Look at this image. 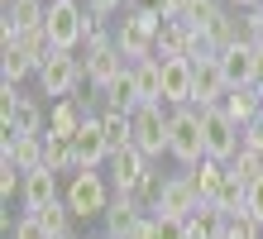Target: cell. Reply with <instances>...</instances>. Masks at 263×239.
I'll return each instance as SVG.
<instances>
[{"label": "cell", "instance_id": "1", "mask_svg": "<svg viewBox=\"0 0 263 239\" xmlns=\"http://www.w3.org/2000/svg\"><path fill=\"white\" fill-rule=\"evenodd\" d=\"M167 153L187 172L206 163V134H201V110L196 105H182V110L167 115Z\"/></svg>", "mask_w": 263, "mask_h": 239}, {"label": "cell", "instance_id": "2", "mask_svg": "<svg viewBox=\"0 0 263 239\" xmlns=\"http://www.w3.org/2000/svg\"><path fill=\"white\" fill-rule=\"evenodd\" d=\"M43 34H48L53 53H72L77 43H86L91 20H86V10L77 5V0H48V24H43Z\"/></svg>", "mask_w": 263, "mask_h": 239}, {"label": "cell", "instance_id": "3", "mask_svg": "<svg viewBox=\"0 0 263 239\" xmlns=\"http://www.w3.org/2000/svg\"><path fill=\"white\" fill-rule=\"evenodd\" d=\"M201 134H206V158L211 163H235V153L244 149V130L225 115L220 105L201 110Z\"/></svg>", "mask_w": 263, "mask_h": 239}, {"label": "cell", "instance_id": "4", "mask_svg": "<svg viewBox=\"0 0 263 239\" xmlns=\"http://www.w3.org/2000/svg\"><path fill=\"white\" fill-rule=\"evenodd\" d=\"M63 201H67V211L77 220H96V215L110 211L115 196H110V187H105L101 172H77V177L67 182V191H63Z\"/></svg>", "mask_w": 263, "mask_h": 239}, {"label": "cell", "instance_id": "5", "mask_svg": "<svg viewBox=\"0 0 263 239\" xmlns=\"http://www.w3.org/2000/svg\"><path fill=\"white\" fill-rule=\"evenodd\" d=\"M167 115H173V110H163V105H139L129 115V143L144 158H163L167 153Z\"/></svg>", "mask_w": 263, "mask_h": 239}, {"label": "cell", "instance_id": "6", "mask_svg": "<svg viewBox=\"0 0 263 239\" xmlns=\"http://www.w3.org/2000/svg\"><path fill=\"white\" fill-rule=\"evenodd\" d=\"M34 77H39V91H43V96H58V101H67V96L86 82V67H82V58H72V53H53Z\"/></svg>", "mask_w": 263, "mask_h": 239}, {"label": "cell", "instance_id": "7", "mask_svg": "<svg viewBox=\"0 0 263 239\" xmlns=\"http://www.w3.org/2000/svg\"><path fill=\"white\" fill-rule=\"evenodd\" d=\"M220 72H225V86L235 91V86H258V48L244 39V43H230L220 48Z\"/></svg>", "mask_w": 263, "mask_h": 239}, {"label": "cell", "instance_id": "8", "mask_svg": "<svg viewBox=\"0 0 263 239\" xmlns=\"http://www.w3.org/2000/svg\"><path fill=\"white\" fill-rule=\"evenodd\" d=\"M105 168H110V182H115V191H120V196H134V191L153 177L148 158L139 153L134 143H129V149H120V153H110V163H105Z\"/></svg>", "mask_w": 263, "mask_h": 239}, {"label": "cell", "instance_id": "9", "mask_svg": "<svg viewBox=\"0 0 263 239\" xmlns=\"http://www.w3.org/2000/svg\"><path fill=\"white\" fill-rule=\"evenodd\" d=\"M43 24H48V5L43 0H14L5 10V20H0V34H5V43H14L24 34H43Z\"/></svg>", "mask_w": 263, "mask_h": 239}, {"label": "cell", "instance_id": "10", "mask_svg": "<svg viewBox=\"0 0 263 239\" xmlns=\"http://www.w3.org/2000/svg\"><path fill=\"white\" fill-rule=\"evenodd\" d=\"M201 206L206 201H201V191H196V182L187 177V172H182V177H167L163 191H158V215H182L187 220V215L201 211Z\"/></svg>", "mask_w": 263, "mask_h": 239}, {"label": "cell", "instance_id": "11", "mask_svg": "<svg viewBox=\"0 0 263 239\" xmlns=\"http://www.w3.org/2000/svg\"><path fill=\"white\" fill-rule=\"evenodd\" d=\"M72 149H77V168L82 172H101V163H110V143L101 134V115H91L82 124V134L72 139Z\"/></svg>", "mask_w": 263, "mask_h": 239}, {"label": "cell", "instance_id": "12", "mask_svg": "<svg viewBox=\"0 0 263 239\" xmlns=\"http://www.w3.org/2000/svg\"><path fill=\"white\" fill-rule=\"evenodd\" d=\"M163 62V105H192V82H196V72H192V62L187 58H158Z\"/></svg>", "mask_w": 263, "mask_h": 239}, {"label": "cell", "instance_id": "13", "mask_svg": "<svg viewBox=\"0 0 263 239\" xmlns=\"http://www.w3.org/2000/svg\"><path fill=\"white\" fill-rule=\"evenodd\" d=\"M192 72H196V82H192V105L196 110H211V105H220L225 101V72H220V62H192Z\"/></svg>", "mask_w": 263, "mask_h": 239}, {"label": "cell", "instance_id": "14", "mask_svg": "<svg viewBox=\"0 0 263 239\" xmlns=\"http://www.w3.org/2000/svg\"><path fill=\"white\" fill-rule=\"evenodd\" d=\"M24 215H39L43 206H53L58 201V172L48 168H39V172H24Z\"/></svg>", "mask_w": 263, "mask_h": 239}, {"label": "cell", "instance_id": "15", "mask_svg": "<svg viewBox=\"0 0 263 239\" xmlns=\"http://www.w3.org/2000/svg\"><path fill=\"white\" fill-rule=\"evenodd\" d=\"M220 110L244 130V124H254V120L263 115V96H258V86H235V91H225Z\"/></svg>", "mask_w": 263, "mask_h": 239}, {"label": "cell", "instance_id": "16", "mask_svg": "<svg viewBox=\"0 0 263 239\" xmlns=\"http://www.w3.org/2000/svg\"><path fill=\"white\" fill-rule=\"evenodd\" d=\"M101 220H105V239H129V234L139 230V220H144V211H139L129 196H115L110 211H105Z\"/></svg>", "mask_w": 263, "mask_h": 239}, {"label": "cell", "instance_id": "17", "mask_svg": "<svg viewBox=\"0 0 263 239\" xmlns=\"http://www.w3.org/2000/svg\"><path fill=\"white\" fill-rule=\"evenodd\" d=\"M134 86H139V101L144 105H163V62L158 58L134 62Z\"/></svg>", "mask_w": 263, "mask_h": 239}, {"label": "cell", "instance_id": "18", "mask_svg": "<svg viewBox=\"0 0 263 239\" xmlns=\"http://www.w3.org/2000/svg\"><path fill=\"white\" fill-rule=\"evenodd\" d=\"M0 158L14 163L20 172H39L43 168V139H10V143H0Z\"/></svg>", "mask_w": 263, "mask_h": 239}, {"label": "cell", "instance_id": "19", "mask_svg": "<svg viewBox=\"0 0 263 239\" xmlns=\"http://www.w3.org/2000/svg\"><path fill=\"white\" fill-rule=\"evenodd\" d=\"M43 168L48 172H82L77 168V149H72V139H63V134H43Z\"/></svg>", "mask_w": 263, "mask_h": 239}, {"label": "cell", "instance_id": "20", "mask_svg": "<svg viewBox=\"0 0 263 239\" xmlns=\"http://www.w3.org/2000/svg\"><path fill=\"white\" fill-rule=\"evenodd\" d=\"M187 43H192V29L182 20H163L158 39H153V53L158 58H187Z\"/></svg>", "mask_w": 263, "mask_h": 239}, {"label": "cell", "instance_id": "21", "mask_svg": "<svg viewBox=\"0 0 263 239\" xmlns=\"http://www.w3.org/2000/svg\"><path fill=\"white\" fill-rule=\"evenodd\" d=\"M115 48H120V58H125L129 67H134V62H144V58H158V53H153V39H144L134 24H120L115 29Z\"/></svg>", "mask_w": 263, "mask_h": 239}, {"label": "cell", "instance_id": "22", "mask_svg": "<svg viewBox=\"0 0 263 239\" xmlns=\"http://www.w3.org/2000/svg\"><path fill=\"white\" fill-rule=\"evenodd\" d=\"M187 177L196 182L201 201H211V206H215V196H220V187H225V177H230V168H225V163H211V158H206V163H201V168H192Z\"/></svg>", "mask_w": 263, "mask_h": 239}, {"label": "cell", "instance_id": "23", "mask_svg": "<svg viewBox=\"0 0 263 239\" xmlns=\"http://www.w3.org/2000/svg\"><path fill=\"white\" fill-rule=\"evenodd\" d=\"M29 72H34V58H29L24 48H14V43H5V48H0V77H5L10 86H20Z\"/></svg>", "mask_w": 263, "mask_h": 239}, {"label": "cell", "instance_id": "24", "mask_svg": "<svg viewBox=\"0 0 263 239\" xmlns=\"http://www.w3.org/2000/svg\"><path fill=\"white\" fill-rule=\"evenodd\" d=\"M220 14H225V5H220V0H192V5H187V14H182V24H187V29H196V34H211Z\"/></svg>", "mask_w": 263, "mask_h": 239}, {"label": "cell", "instance_id": "25", "mask_svg": "<svg viewBox=\"0 0 263 239\" xmlns=\"http://www.w3.org/2000/svg\"><path fill=\"white\" fill-rule=\"evenodd\" d=\"M101 134H105V143H110V153L129 149V115L125 110H101Z\"/></svg>", "mask_w": 263, "mask_h": 239}, {"label": "cell", "instance_id": "26", "mask_svg": "<svg viewBox=\"0 0 263 239\" xmlns=\"http://www.w3.org/2000/svg\"><path fill=\"white\" fill-rule=\"evenodd\" d=\"M215 211H225V215H249V187H244L239 177H225L220 196H215Z\"/></svg>", "mask_w": 263, "mask_h": 239}, {"label": "cell", "instance_id": "27", "mask_svg": "<svg viewBox=\"0 0 263 239\" xmlns=\"http://www.w3.org/2000/svg\"><path fill=\"white\" fill-rule=\"evenodd\" d=\"M39 220H43V230H48L53 239H67V234H72V220H77V215L67 211V201L58 196L53 206H43V211H39Z\"/></svg>", "mask_w": 263, "mask_h": 239}, {"label": "cell", "instance_id": "28", "mask_svg": "<svg viewBox=\"0 0 263 239\" xmlns=\"http://www.w3.org/2000/svg\"><path fill=\"white\" fill-rule=\"evenodd\" d=\"M230 177H239L244 187H254V182L263 177V153H254V149H239V153H235V163H230Z\"/></svg>", "mask_w": 263, "mask_h": 239}, {"label": "cell", "instance_id": "29", "mask_svg": "<svg viewBox=\"0 0 263 239\" xmlns=\"http://www.w3.org/2000/svg\"><path fill=\"white\" fill-rule=\"evenodd\" d=\"M153 239H187V220L182 215H153Z\"/></svg>", "mask_w": 263, "mask_h": 239}, {"label": "cell", "instance_id": "30", "mask_svg": "<svg viewBox=\"0 0 263 239\" xmlns=\"http://www.w3.org/2000/svg\"><path fill=\"white\" fill-rule=\"evenodd\" d=\"M225 239H263V225H254L249 215H230L225 220Z\"/></svg>", "mask_w": 263, "mask_h": 239}, {"label": "cell", "instance_id": "31", "mask_svg": "<svg viewBox=\"0 0 263 239\" xmlns=\"http://www.w3.org/2000/svg\"><path fill=\"white\" fill-rule=\"evenodd\" d=\"M14 239H53V234L43 230L39 215H24V220H14Z\"/></svg>", "mask_w": 263, "mask_h": 239}, {"label": "cell", "instance_id": "32", "mask_svg": "<svg viewBox=\"0 0 263 239\" xmlns=\"http://www.w3.org/2000/svg\"><path fill=\"white\" fill-rule=\"evenodd\" d=\"M249 220H254V225H263V177L249 187Z\"/></svg>", "mask_w": 263, "mask_h": 239}, {"label": "cell", "instance_id": "33", "mask_svg": "<svg viewBox=\"0 0 263 239\" xmlns=\"http://www.w3.org/2000/svg\"><path fill=\"white\" fill-rule=\"evenodd\" d=\"M244 149H254V153H263V120H254V124H244Z\"/></svg>", "mask_w": 263, "mask_h": 239}, {"label": "cell", "instance_id": "34", "mask_svg": "<svg viewBox=\"0 0 263 239\" xmlns=\"http://www.w3.org/2000/svg\"><path fill=\"white\" fill-rule=\"evenodd\" d=\"M187 5H192V0H158V14H163V20H182Z\"/></svg>", "mask_w": 263, "mask_h": 239}, {"label": "cell", "instance_id": "35", "mask_svg": "<svg viewBox=\"0 0 263 239\" xmlns=\"http://www.w3.org/2000/svg\"><path fill=\"white\" fill-rule=\"evenodd\" d=\"M86 5H91V14H96V20H105V14H115L125 0H86Z\"/></svg>", "mask_w": 263, "mask_h": 239}, {"label": "cell", "instance_id": "36", "mask_svg": "<svg viewBox=\"0 0 263 239\" xmlns=\"http://www.w3.org/2000/svg\"><path fill=\"white\" fill-rule=\"evenodd\" d=\"M230 5H235V10H258L263 0H230Z\"/></svg>", "mask_w": 263, "mask_h": 239}, {"label": "cell", "instance_id": "37", "mask_svg": "<svg viewBox=\"0 0 263 239\" xmlns=\"http://www.w3.org/2000/svg\"><path fill=\"white\" fill-rule=\"evenodd\" d=\"M10 5H14V0H5V10H10Z\"/></svg>", "mask_w": 263, "mask_h": 239}, {"label": "cell", "instance_id": "38", "mask_svg": "<svg viewBox=\"0 0 263 239\" xmlns=\"http://www.w3.org/2000/svg\"><path fill=\"white\" fill-rule=\"evenodd\" d=\"M67 239H72V234H67Z\"/></svg>", "mask_w": 263, "mask_h": 239}]
</instances>
